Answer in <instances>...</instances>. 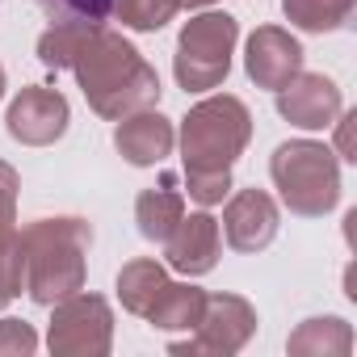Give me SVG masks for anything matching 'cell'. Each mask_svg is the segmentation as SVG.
<instances>
[{
	"label": "cell",
	"instance_id": "d6986e66",
	"mask_svg": "<svg viewBox=\"0 0 357 357\" xmlns=\"http://www.w3.org/2000/svg\"><path fill=\"white\" fill-rule=\"evenodd\" d=\"M176 13H181V0H114V9H109V17H118L135 34H155Z\"/></svg>",
	"mask_w": 357,
	"mask_h": 357
},
{
	"label": "cell",
	"instance_id": "7a4b0ae2",
	"mask_svg": "<svg viewBox=\"0 0 357 357\" xmlns=\"http://www.w3.org/2000/svg\"><path fill=\"white\" fill-rule=\"evenodd\" d=\"M89 248L93 227L84 219H38L22 231V257H26V294L38 307H55L59 298L84 290L89 278Z\"/></svg>",
	"mask_w": 357,
	"mask_h": 357
},
{
	"label": "cell",
	"instance_id": "277c9868",
	"mask_svg": "<svg viewBox=\"0 0 357 357\" xmlns=\"http://www.w3.org/2000/svg\"><path fill=\"white\" fill-rule=\"evenodd\" d=\"M248 139H252V114L231 93L198 101L181 118V130H176L185 172H231Z\"/></svg>",
	"mask_w": 357,
	"mask_h": 357
},
{
	"label": "cell",
	"instance_id": "52a82bcc",
	"mask_svg": "<svg viewBox=\"0 0 357 357\" xmlns=\"http://www.w3.org/2000/svg\"><path fill=\"white\" fill-rule=\"evenodd\" d=\"M257 332V307L240 294H206L202 319L190 340H172L168 353H211V357H231L240 353Z\"/></svg>",
	"mask_w": 357,
	"mask_h": 357
},
{
	"label": "cell",
	"instance_id": "5bb4252c",
	"mask_svg": "<svg viewBox=\"0 0 357 357\" xmlns=\"http://www.w3.org/2000/svg\"><path fill=\"white\" fill-rule=\"evenodd\" d=\"M181 215H185V198H181V190L172 185V176H164L160 185H151V190H143V194L135 198L139 236L151 240V244H164V240L172 236V227L181 223Z\"/></svg>",
	"mask_w": 357,
	"mask_h": 357
},
{
	"label": "cell",
	"instance_id": "d4e9b609",
	"mask_svg": "<svg viewBox=\"0 0 357 357\" xmlns=\"http://www.w3.org/2000/svg\"><path fill=\"white\" fill-rule=\"evenodd\" d=\"M17 190H22L17 168L0 160V223H17Z\"/></svg>",
	"mask_w": 357,
	"mask_h": 357
},
{
	"label": "cell",
	"instance_id": "2e32d148",
	"mask_svg": "<svg viewBox=\"0 0 357 357\" xmlns=\"http://www.w3.org/2000/svg\"><path fill=\"white\" fill-rule=\"evenodd\" d=\"M206 307V290L190 286V282H168L164 294L155 298V307L147 311V324L160 332H194Z\"/></svg>",
	"mask_w": 357,
	"mask_h": 357
},
{
	"label": "cell",
	"instance_id": "ffe728a7",
	"mask_svg": "<svg viewBox=\"0 0 357 357\" xmlns=\"http://www.w3.org/2000/svg\"><path fill=\"white\" fill-rule=\"evenodd\" d=\"M97 22H51L47 30H43V38H38V59L47 63V68H72V55L80 51V43H84V34L93 30Z\"/></svg>",
	"mask_w": 357,
	"mask_h": 357
},
{
	"label": "cell",
	"instance_id": "9a60e30c",
	"mask_svg": "<svg viewBox=\"0 0 357 357\" xmlns=\"http://www.w3.org/2000/svg\"><path fill=\"white\" fill-rule=\"evenodd\" d=\"M286 349H290V357H349L353 353V328L340 315H315L290 332Z\"/></svg>",
	"mask_w": 357,
	"mask_h": 357
},
{
	"label": "cell",
	"instance_id": "cb8c5ba5",
	"mask_svg": "<svg viewBox=\"0 0 357 357\" xmlns=\"http://www.w3.org/2000/svg\"><path fill=\"white\" fill-rule=\"evenodd\" d=\"M38 353V332L26 319H0V357H30Z\"/></svg>",
	"mask_w": 357,
	"mask_h": 357
},
{
	"label": "cell",
	"instance_id": "8fae6325",
	"mask_svg": "<svg viewBox=\"0 0 357 357\" xmlns=\"http://www.w3.org/2000/svg\"><path fill=\"white\" fill-rule=\"evenodd\" d=\"M223 257V231H219V219L202 211L194 215H181V223L172 227V236L164 240V261L168 269L185 273V278H202L219 265Z\"/></svg>",
	"mask_w": 357,
	"mask_h": 357
},
{
	"label": "cell",
	"instance_id": "44dd1931",
	"mask_svg": "<svg viewBox=\"0 0 357 357\" xmlns=\"http://www.w3.org/2000/svg\"><path fill=\"white\" fill-rule=\"evenodd\" d=\"M26 290V257H22V231L13 223H0V311Z\"/></svg>",
	"mask_w": 357,
	"mask_h": 357
},
{
	"label": "cell",
	"instance_id": "3957f363",
	"mask_svg": "<svg viewBox=\"0 0 357 357\" xmlns=\"http://www.w3.org/2000/svg\"><path fill=\"white\" fill-rule=\"evenodd\" d=\"M269 176H273L286 211L298 219H324L340 202V160L319 139L278 143L269 160Z\"/></svg>",
	"mask_w": 357,
	"mask_h": 357
},
{
	"label": "cell",
	"instance_id": "5b68a950",
	"mask_svg": "<svg viewBox=\"0 0 357 357\" xmlns=\"http://www.w3.org/2000/svg\"><path fill=\"white\" fill-rule=\"evenodd\" d=\"M240 43V22L231 13H198L185 22L172 55V76L185 93H211L231 76V55Z\"/></svg>",
	"mask_w": 357,
	"mask_h": 357
},
{
	"label": "cell",
	"instance_id": "7402d4cb",
	"mask_svg": "<svg viewBox=\"0 0 357 357\" xmlns=\"http://www.w3.org/2000/svg\"><path fill=\"white\" fill-rule=\"evenodd\" d=\"M51 22H105L114 0H34Z\"/></svg>",
	"mask_w": 357,
	"mask_h": 357
},
{
	"label": "cell",
	"instance_id": "30bf717a",
	"mask_svg": "<svg viewBox=\"0 0 357 357\" xmlns=\"http://www.w3.org/2000/svg\"><path fill=\"white\" fill-rule=\"evenodd\" d=\"M278 227H282V211L278 202L265 194V190H236L223 206V236L236 252L252 257V252H265L273 240H278Z\"/></svg>",
	"mask_w": 357,
	"mask_h": 357
},
{
	"label": "cell",
	"instance_id": "7c38bea8",
	"mask_svg": "<svg viewBox=\"0 0 357 357\" xmlns=\"http://www.w3.org/2000/svg\"><path fill=\"white\" fill-rule=\"evenodd\" d=\"M244 72L257 89H282L303 72V47L290 30L282 26H257L244 47Z\"/></svg>",
	"mask_w": 357,
	"mask_h": 357
},
{
	"label": "cell",
	"instance_id": "603a6c76",
	"mask_svg": "<svg viewBox=\"0 0 357 357\" xmlns=\"http://www.w3.org/2000/svg\"><path fill=\"white\" fill-rule=\"evenodd\" d=\"M185 185L198 206H219L231 194V172H185Z\"/></svg>",
	"mask_w": 357,
	"mask_h": 357
},
{
	"label": "cell",
	"instance_id": "ac0fdd59",
	"mask_svg": "<svg viewBox=\"0 0 357 357\" xmlns=\"http://www.w3.org/2000/svg\"><path fill=\"white\" fill-rule=\"evenodd\" d=\"M357 0H282V13L303 34H332L349 26Z\"/></svg>",
	"mask_w": 357,
	"mask_h": 357
},
{
	"label": "cell",
	"instance_id": "ba28073f",
	"mask_svg": "<svg viewBox=\"0 0 357 357\" xmlns=\"http://www.w3.org/2000/svg\"><path fill=\"white\" fill-rule=\"evenodd\" d=\"M68 122H72L68 97L55 93V89H43V84L22 89L9 101V114H5V130L22 147H51V143H59L68 135Z\"/></svg>",
	"mask_w": 357,
	"mask_h": 357
},
{
	"label": "cell",
	"instance_id": "9c48e42d",
	"mask_svg": "<svg viewBox=\"0 0 357 357\" xmlns=\"http://www.w3.org/2000/svg\"><path fill=\"white\" fill-rule=\"evenodd\" d=\"M344 109V97L332 76L324 72H298L278 89V114L298 130H328Z\"/></svg>",
	"mask_w": 357,
	"mask_h": 357
},
{
	"label": "cell",
	"instance_id": "6da1fadb",
	"mask_svg": "<svg viewBox=\"0 0 357 357\" xmlns=\"http://www.w3.org/2000/svg\"><path fill=\"white\" fill-rule=\"evenodd\" d=\"M72 72L84 89V101L93 105V114L118 122L135 109H151L160 105V76L155 68L135 51V43H126L118 30H105L101 22L84 34L80 51L72 55Z\"/></svg>",
	"mask_w": 357,
	"mask_h": 357
},
{
	"label": "cell",
	"instance_id": "484cf974",
	"mask_svg": "<svg viewBox=\"0 0 357 357\" xmlns=\"http://www.w3.org/2000/svg\"><path fill=\"white\" fill-rule=\"evenodd\" d=\"M211 5H219V0H181V9H211Z\"/></svg>",
	"mask_w": 357,
	"mask_h": 357
},
{
	"label": "cell",
	"instance_id": "e0dca14e",
	"mask_svg": "<svg viewBox=\"0 0 357 357\" xmlns=\"http://www.w3.org/2000/svg\"><path fill=\"white\" fill-rule=\"evenodd\" d=\"M164 286H168V269L160 261H151V257H135L118 273V298L139 319H147V311L155 307V298L164 294Z\"/></svg>",
	"mask_w": 357,
	"mask_h": 357
},
{
	"label": "cell",
	"instance_id": "8992f818",
	"mask_svg": "<svg viewBox=\"0 0 357 357\" xmlns=\"http://www.w3.org/2000/svg\"><path fill=\"white\" fill-rule=\"evenodd\" d=\"M47 349L55 357H105L114 349V311L101 294L76 290L51 307Z\"/></svg>",
	"mask_w": 357,
	"mask_h": 357
},
{
	"label": "cell",
	"instance_id": "4316f807",
	"mask_svg": "<svg viewBox=\"0 0 357 357\" xmlns=\"http://www.w3.org/2000/svg\"><path fill=\"white\" fill-rule=\"evenodd\" d=\"M0 101H5V68H0Z\"/></svg>",
	"mask_w": 357,
	"mask_h": 357
},
{
	"label": "cell",
	"instance_id": "4fadbf2b",
	"mask_svg": "<svg viewBox=\"0 0 357 357\" xmlns=\"http://www.w3.org/2000/svg\"><path fill=\"white\" fill-rule=\"evenodd\" d=\"M114 147L126 164L135 168H151V164H164L176 147V126L151 105V109H135L126 118H118V130H114Z\"/></svg>",
	"mask_w": 357,
	"mask_h": 357
}]
</instances>
